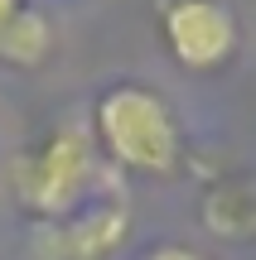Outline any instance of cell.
<instances>
[{"label":"cell","mask_w":256,"mask_h":260,"mask_svg":"<svg viewBox=\"0 0 256 260\" xmlns=\"http://www.w3.org/2000/svg\"><path fill=\"white\" fill-rule=\"evenodd\" d=\"M92 145L121 174L169 178L184 164V125L174 106L145 82H111L92 106Z\"/></svg>","instance_id":"1"},{"label":"cell","mask_w":256,"mask_h":260,"mask_svg":"<svg viewBox=\"0 0 256 260\" xmlns=\"http://www.w3.org/2000/svg\"><path fill=\"white\" fill-rule=\"evenodd\" d=\"M97 164L102 154L82 125H53L10 164V188L34 222H58L87 203L97 183Z\"/></svg>","instance_id":"2"},{"label":"cell","mask_w":256,"mask_h":260,"mask_svg":"<svg viewBox=\"0 0 256 260\" xmlns=\"http://www.w3.org/2000/svg\"><path fill=\"white\" fill-rule=\"evenodd\" d=\"M160 39L189 73H218L237 58L242 29L227 0H160Z\"/></svg>","instance_id":"3"},{"label":"cell","mask_w":256,"mask_h":260,"mask_svg":"<svg viewBox=\"0 0 256 260\" xmlns=\"http://www.w3.org/2000/svg\"><path fill=\"white\" fill-rule=\"evenodd\" d=\"M135 217L126 198H102L92 207H77L73 217L58 222H39L29 255L34 260H106L121 251V241L131 236Z\"/></svg>","instance_id":"4"},{"label":"cell","mask_w":256,"mask_h":260,"mask_svg":"<svg viewBox=\"0 0 256 260\" xmlns=\"http://www.w3.org/2000/svg\"><path fill=\"white\" fill-rule=\"evenodd\" d=\"M203 226L222 241H256V174H222L203 193Z\"/></svg>","instance_id":"5"},{"label":"cell","mask_w":256,"mask_h":260,"mask_svg":"<svg viewBox=\"0 0 256 260\" xmlns=\"http://www.w3.org/2000/svg\"><path fill=\"white\" fill-rule=\"evenodd\" d=\"M53 44H58L53 19H48L44 10L24 5L15 15V24L5 29V39H0V63H10V68H39V63H48Z\"/></svg>","instance_id":"6"},{"label":"cell","mask_w":256,"mask_h":260,"mask_svg":"<svg viewBox=\"0 0 256 260\" xmlns=\"http://www.w3.org/2000/svg\"><path fill=\"white\" fill-rule=\"evenodd\" d=\"M140 260H208V255L193 251V246H184V241H160V246H150Z\"/></svg>","instance_id":"7"},{"label":"cell","mask_w":256,"mask_h":260,"mask_svg":"<svg viewBox=\"0 0 256 260\" xmlns=\"http://www.w3.org/2000/svg\"><path fill=\"white\" fill-rule=\"evenodd\" d=\"M19 10H24V0H0V39H5V29L15 24Z\"/></svg>","instance_id":"8"}]
</instances>
